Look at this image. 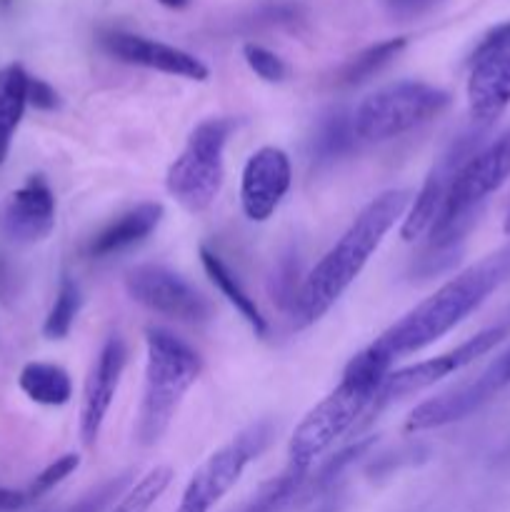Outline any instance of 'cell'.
I'll return each instance as SVG.
<instances>
[{
  "mask_svg": "<svg viewBox=\"0 0 510 512\" xmlns=\"http://www.w3.org/2000/svg\"><path fill=\"white\" fill-rule=\"evenodd\" d=\"M410 203H413L410 190H385L355 215L338 243L318 260V265L300 283L293 305H290L295 330L315 325L338 303L340 295L363 273L385 235L395 228V223H403Z\"/></svg>",
  "mask_w": 510,
  "mask_h": 512,
  "instance_id": "1",
  "label": "cell"
},
{
  "mask_svg": "<svg viewBox=\"0 0 510 512\" xmlns=\"http://www.w3.org/2000/svg\"><path fill=\"white\" fill-rule=\"evenodd\" d=\"M510 278V245L470 265L463 273L440 285L433 295L415 305L395 325H390L370 348L390 365L405 355L420 353L473 315L505 280Z\"/></svg>",
  "mask_w": 510,
  "mask_h": 512,
  "instance_id": "2",
  "label": "cell"
},
{
  "mask_svg": "<svg viewBox=\"0 0 510 512\" xmlns=\"http://www.w3.org/2000/svg\"><path fill=\"white\" fill-rule=\"evenodd\" d=\"M393 365L373 348H363L345 365L340 383L305 415L288 445L290 465L308 470L330 445L368 418Z\"/></svg>",
  "mask_w": 510,
  "mask_h": 512,
  "instance_id": "3",
  "label": "cell"
},
{
  "mask_svg": "<svg viewBox=\"0 0 510 512\" xmlns=\"http://www.w3.org/2000/svg\"><path fill=\"white\" fill-rule=\"evenodd\" d=\"M203 373V358L185 340L163 328L145 330V388L135 438L143 448L168 433L185 393Z\"/></svg>",
  "mask_w": 510,
  "mask_h": 512,
  "instance_id": "4",
  "label": "cell"
},
{
  "mask_svg": "<svg viewBox=\"0 0 510 512\" xmlns=\"http://www.w3.org/2000/svg\"><path fill=\"white\" fill-rule=\"evenodd\" d=\"M510 178V128L485 143L455 175L450 193L428 233L430 258L445 255L453 263L460 243L475 225L490 195Z\"/></svg>",
  "mask_w": 510,
  "mask_h": 512,
  "instance_id": "5",
  "label": "cell"
},
{
  "mask_svg": "<svg viewBox=\"0 0 510 512\" xmlns=\"http://www.w3.org/2000/svg\"><path fill=\"white\" fill-rule=\"evenodd\" d=\"M233 128L235 123L228 118L203 120L170 163L165 188L188 213H203L218 198L225 178V145Z\"/></svg>",
  "mask_w": 510,
  "mask_h": 512,
  "instance_id": "6",
  "label": "cell"
},
{
  "mask_svg": "<svg viewBox=\"0 0 510 512\" xmlns=\"http://www.w3.org/2000/svg\"><path fill=\"white\" fill-rule=\"evenodd\" d=\"M450 93L420 80H400L370 93L355 108L353 125L358 140L383 143L420 128L445 113Z\"/></svg>",
  "mask_w": 510,
  "mask_h": 512,
  "instance_id": "7",
  "label": "cell"
},
{
  "mask_svg": "<svg viewBox=\"0 0 510 512\" xmlns=\"http://www.w3.org/2000/svg\"><path fill=\"white\" fill-rule=\"evenodd\" d=\"M270 430L268 423H255L235 435L228 445L215 450L203 465L193 473L185 485L183 495L175 512H210L230 490L243 478L245 468L258 458L268 445Z\"/></svg>",
  "mask_w": 510,
  "mask_h": 512,
  "instance_id": "8",
  "label": "cell"
},
{
  "mask_svg": "<svg viewBox=\"0 0 510 512\" xmlns=\"http://www.w3.org/2000/svg\"><path fill=\"white\" fill-rule=\"evenodd\" d=\"M508 333L510 323L493 325V328H485L480 330V333H475L473 338H468L465 343H460L458 348L448 350V353L435 355V358L430 360H420V363L408 365V368L390 370L365 420L375 418V413H380V410H383L385 405L393 403V400L408 398V395L413 393H423V390L433 388L435 383H440V380L448 378V375L468 368L470 363H475V360L488 355L493 348H498V345L508 338Z\"/></svg>",
  "mask_w": 510,
  "mask_h": 512,
  "instance_id": "9",
  "label": "cell"
},
{
  "mask_svg": "<svg viewBox=\"0 0 510 512\" xmlns=\"http://www.w3.org/2000/svg\"><path fill=\"white\" fill-rule=\"evenodd\" d=\"M488 130L490 128H485V125H473L470 130L460 133L458 138L445 148V153L435 160L428 178H425L423 188L415 193L413 203H410L408 213H405L403 223H400V238L415 240L430 233L440 208H443L445 198H448L455 175H458L460 168L483 148Z\"/></svg>",
  "mask_w": 510,
  "mask_h": 512,
  "instance_id": "10",
  "label": "cell"
},
{
  "mask_svg": "<svg viewBox=\"0 0 510 512\" xmlns=\"http://www.w3.org/2000/svg\"><path fill=\"white\" fill-rule=\"evenodd\" d=\"M510 385V350L488 365L478 378L458 388L440 393L435 398L420 403L405 420V433H425V430L445 428L450 423L468 418L475 410L495 398L503 388Z\"/></svg>",
  "mask_w": 510,
  "mask_h": 512,
  "instance_id": "11",
  "label": "cell"
},
{
  "mask_svg": "<svg viewBox=\"0 0 510 512\" xmlns=\"http://www.w3.org/2000/svg\"><path fill=\"white\" fill-rule=\"evenodd\" d=\"M125 290L138 305L150 313L180 320V323H205L213 313L208 298L193 288L183 275L163 265H138L125 275Z\"/></svg>",
  "mask_w": 510,
  "mask_h": 512,
  "instance_id": "12",
  "label": "cell"
},
{
  "mask_svg": "<svg viewBox=\"0 0 510 512\" xmlns=\"http://www.w3.org/2000/svg\"><path fill=\"white\" fill-rule=\"evenodd\" d=\"M290 183H293V168L285 150L275 145L255 150L245 160L243 178H240V205L245 218L253 223H265L273 218L278 205L288 195Z\"/></svg>",
  "mask_w": 510,
  "mask_h": 512,
  "instance_id": "13",
  "label": "cell"
},
{
  "mask_svg": "<svg viewBox=\"0 0 510 512\" xmlns=\"http://www.w3.org/2000/svg\"><path fill=\"white\" fill-rule=\"evenodd\" d=\"M125 363H128V348L120 335H110L100 348L93 368L83 390V405H80V438L88 448H93L100 438L108 410L118 393L120 378H123Z\"/></svg>",
  "mask_w": 510,
  "mask_h": 512,
  "instance_id": "14",
  "label": "cell"
},
{
  "mask_svg": "<svg viewBox=\"0 0 510 512\" xmlns=\"http://www.w3.org/2000/svg\"><path fill=\"white\" fill-rule=\"evenodd\" d=\"M55 228V195L43 175H30L0 205V235L10 243H38Z\"/></svg>",
  "mask_w": 510,
  "mask_h": 512,
  "instance_id": "15",
  "label": "cell"
},
{
  "mask_svg": "<svg viewBox=\"0 0 510 512\" xmlns=\"http://www.w3.org/2000/svg\"><path fill=\"white\" fill-rule=\"evenodd\" d=\"M105 53L113 58L123 60L130 65H143V68L158 70L165 75H178V78L188 80H208L210 70L195 55L185 53V50L175 48V45L160 43V40L143 38V35L123 33V30H110L100 38Z\"/></svg>",
  "mask_w": 510,
  "mask_h": 512,
  "instance_id": "16",
  "label": "cell"
},
{
  "mask_svg": "<svg viewBox=\"0 0 510 512\" xmlns=\"http://www.w3.org/2000/svg\"><path fill=\"white\" fill-rule=\"evenodd\" d=\"M473 70L468 78V108L475 125H490L510 105V50L488 53L470 60Z\"/></svg>",
  "mask_w": 510,
  "mask_h": 512,
  "instance_id": "17",
  "label": "cell"
},
{
  "mask_svg": "<svg viewBox=\"0 0 510 512\" xmlns=\"http://www.w3.org/2000/svg\"><path fill=\"white\" fill-rule=\"evenodd\" d=\"M163 205L160 203H140L135 208H130L128 213L118 215L113 223L105 225L88 245V255L95 260L110 258V255H118L123 250L133 248V245L143 243L150 233H155V228L163 220Z\"/></svg>",
  "mask_w": 510,
  "mask_h": 512,
  "instance_id": "18",
  "label": "cell"
},
{
  "mask_svg": "<svg viewBox=\"0 0 510 512\" xmlns=\"http://www.w3.org/2000/svg\"><path fill=\"white\" fill-rule=\"evenodd\" d=\"M28 70L20 63L0 68V165L8 160L10 145L28 108Z\"/></svg>",
  "mask_w": 510,
  "mask_h": 512,
  "instance_id": "19",
  "label": "cell"
},
{
  "mask_svg": "<svg viewBox=\"0 0 510 512\" xmlns=\"http://www.w3.org/2000/svg\"><path fill=\"white\" fill-rule=\"evenodd\" d=\"M198 255L200 263H203V270L208 273V278L213 280L215 288H218L220 293H223V298H228V303L243 315V320L255 330V335H260V338L268 335V320L263 318L255 298H250L248 290L243 288V283H240V280L235 278L233 270L228 268V263H225L218 253L205 248V245H200Z\"/></svg>",
  "mask_w": 510,
  "mask_h": 512,
  "instance_id": "20",
  "label": "cell"
},
{
  "mask_svg": "<svg viewBox=\"0 0 510 512\" xmlns=\"http://www.w3.org/2000/svg\"><path fill=\"white\" fill-rule=\"evenodd\" d=\"M18 385L25 393V398L33 400L35 405H45V408H60L68 405L73 398V380H70L68 370L53 363H28L23 365L18 375Z\"/></svg>",
  "mask_w": 510,
  "mask_h": 512,
  "instance_id": "21",
  "label": "cell"
},
{
  "mask_svg": "<svg viewBox=\"0 0 510 512\" xmlns=\"http://www.w3.org/2000/svg\"><path fill=\"white\" fill-rule=\"evenodd\" d=\"M355 143H358V135H355L353 115L345 110H330L328 115H323L315 135L310 138V160L315 165H333L335 160L353 153Z\"/></svg>",
  "mask_w": 510,
  "mask_h": 512,
  "instance_id": "22",
  "label": "cell"
},
{
  "mask_svg": "<svg viewBox=\"0 0 510 512\" xmlns=\"http://www.w3.org/2000/svg\"><path fill=\"white\" fill-rule=\"evenodd\" d=\"M405 45H408V40L405 38H390V40H383V43H375L370 45V48L360 50L358 55H353V58L340 68L338 83L340 85L365 83V80L373 78L375 73H380V70H383L385 65H388L390 60L405 48Z\"/></svg>",
  "mask_w": 510,
  "mask_h": 512,
  "instance_id": "23",
  "label": "cell"
},
{
  "mask_svg": "<svg viewBox=\"0 0 510 512\" xmlns=\"http://www.w3.org/2000/svg\"><path fill=\"white\" fill-rule=\"evenodd\" d=\"M170 483H173V470L165 468V465L148 470L138 483L125 490L123 498L110 508V512H150V508L170 488Z\"/></svg>",
  "mask_w": 510,
  "mask_h": 512,
  "instance_id": "24",
  "label": "cell"
},
{
  "mask_svg": "<svg viewBox=\"0 0 510 512\" xmlns=\"http://www.w3.org/2000/svg\"><path fill=\"white\" fill-rule=\"evenodd\" d=\"M80 305H83V295H80L78 283L68 275H63L58 285V293H55L53 308H50L48 318L43 323V335L48 340H63L65 335L73 328L75 318L80 313Z\"/></svg>",
  "mask_w": 510,
  "mask_h": 512,
  "instance_id": "25",
  "label": "cell"
},
{
  "mask_svg": "<svg viewBox=\"0 0 510 512\" xmlns=\"http://www.w3.org/2000/svg\"><path fill=\"white\" fill-rule=\"evenodd\" d=\"M78 468H80V455L65 453V455H60V458H55L53 463H50L45 470H40V473L33 478V483L25 488L28 505L35 503V500H40L43 495H48L55 485L63 483L65 478H70V475H73Z\"/></svg>",
  "mask_w": 510,
  "mask_h": 512,
  "instance_id": "26",
  "label": "cell"
},
{
  "mask_svg": "<svg viewBox=\"0 0 510 512\" xmlns=\"http://www.w3.org/2000/svg\"><path fill=\"white\" fill-rule=\"evenodd\" d=\"M243 58L245 63H248V68L253 70L258 78H263L265 83H283V80L288 78V65L283 63V58L275 55L273 50L263 48V45L245 43Z\"/></svg>",
  "mask_w": 510,
  "mask_h": 512,
  "instance_id": "27",
  "label": "cell"
},
{
  "mask_svg": "<svg viewBox=\"0 0 510 512\" xmlns=\"http://www.w3.org/2000/svg\"><path fill=\"white\" fill-rule=\"evenodd\" d=\"M498 50H510V23L495 25L493 30H488L478 43V48L473 50L470 60H478L488 53H498Z\"/></svg>",
  "mask_w": 510,
  "mask_h": 512,
  "instance_id": "28",
  "label": "cell"
},
{
  "mask_svg": "<svg viewBox=\"0 0 510 512\" xmlns=\"http://www.w3.org/2000/svg\"><path fill=\"white\" fill-rule=\"evenodd\" d=\"M28 105H33V108H38V110H55L60 105V100H58V93H55L53 85L30 75Z\"/></svg>",
  "mask_w": 510,
  "mask_h": 512,
  "instance_id": "29",
  "label": "cell"
},
{
  "mask_svg": "<svg viewBox=\"0 0 510 512\" xmlns=\"http://www.w3.org/2000/svg\"><path fill=\"white\" fill-rule=\"evenodd\" d=\"M385 8L390 10V15L400 20H410V18H420L428 10H433L440 0H383Z\"/></svg>",
  "mask_w": 510,
  "mask_h": 512,
  "instance_id": "30",
  "label": "cell"
},
{
  "mask_svg": "<svg viewBox=\"0 0 510 512\" xmlns=\"http://www.w3.org/2000/svg\"><path fill=\"white\" fill-rule=\"evenodd\" d=\"M28 505V498H25V490H10L0 488V512H15Z\"/></svg>",
  "mask_w": 510,
  "mask_h": 512,
  "instance_id": "31",
  "label": "cell"
},
{
  "mask_svg": "<svg viewBox=\"0 0 510 512\" xmlns=\"http://www.w3.org/2000/svg\"><path fill=\"white\" fill-rule=\"evenodd\" d=\"M160 5H165V8L170 10H183L185 5H190V0H158Z\"/></svg>",
  "mask_w": 510,
  "mask_h": 512,
  "instance_id": "32",
  "label": "cell"
},
{
  "mask_svg": "<svg viewBox=\"0 0 510 512\" xmlns=\"http://www.w3.org/2000/svg\"><path fill=\"white\" fill-rule=\"evenodd\" d=\"M503 230H505V233L510 235V213H508V218H505V223H503Z\"/></svg>",
  "mask_w": 510,
  "mask_h": 512,
  "instance_id": "33",
  "label": "cell"
},
{
  "mask_svg": "<svg viewBox=\"0 0 510 512\" xmlns=\"http://www.w3.org/2000/svg\"><path fill=\"white\" fill-rule=\"evenodd\" d=\"M53 512H63V510H53Z\"/></svg>",
  "mask_w": 510,
  "mask_h": 512,
  "instance_id": "34",
  "label": "cell"
}]
</instances>
